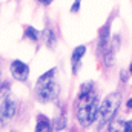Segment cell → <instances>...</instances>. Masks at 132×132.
<instances>
[{"instance_id": "52a82bcc", "label": "cell", "mask_w": 132, "mask_h": 132, "mask_svg": "<svg viewBox=\"0 0 132 132\" xmlns=\"http://www.w3.org/2000/svg\"><path fill=\"white\" fill-rule=\"evenodd\" d=\"M35 131L37 132L52 131V121H51L46 115L38 114V115H37V123H35Z\"/></svg>"}, {"instance_id": "8992f818", "label": "cell", "mask_w": 132, "mask_h": 132, "mask_svg": "<svg viewBox=\"0 0 132 132\" xmlns=\"http://www.w3.org/2000/svg\"><path fill=\"white\" fill-rule=\"evenodd\" d=\"M86 54V46L85 45H78L77 48H74L72 55H71V66H72V74L77 75L80 71V65H81V59Z\"/></svg>"}, {"instance_id": "8fae6325", "label": "cell", "mask_w": 132, "mask_h": 132, "mask_svg": "<svg viewBox=\"0 0 132 132\" xmlns=\"http://www.w3.org/2000/svg\"><path fill=\"white\" fill-rule=\"evenodd\" d=\"M55 72H57V69H55V68L49 69L48 72H45L43 75H40V78L37 80V83H42V81H46V80H49V78H54V77H55Z\"/></svg>"}, {"instance_id": "7a4b0ae2", "label": "cell", "mask_w": 132, "mask_h": 132, "mask_svg": "<svg viewBox=\"0 0 132 132\" xmlns=\"http://www.w3.org/2000/svg\"><path fill=\"white\" fill-rule=\"evenodd\" d=\"M120 104H121V94L120 92H112L103 98L98 108V118H97L98 129L108 126L115 118V115L120 109Z\"/></svg>"}, {"instance_id": "7c38bea8", "label": "cell", "mask_w": 132, "mask_h": 132, "mask_svg": "<svg viewBox=\"0 0 132 132\" xmlns=\"http://www.w3.org/2000/svg\"><path fill=\"white\" fill-rule=\"evenodd\" d=\"M80 5H81V0H75L71 6V12H78L80 11Z\"/></svg>"}, {"instance_id": "3957f363", "label": "cell", "mask_w": 132, "mask_h": 132, "mask_svg": "<svg viewBox=\"0 0 132 132\" xmlns=\"http://www.w3.org/2000/svg\"><path fill=\"white\" fill-rule=\"evenodd\" d=\"M59 94H60V88H59V85H57V81L54 78H49L46 81L37 83L35 97H37L38 101H42V103L54 101V100L59 97Z\"/></svg>"}, {"instance_id": "6da1fadb", "label": "cell", "mask_w": 132, "mask_h": 132, "mask_svg": "<svg viewBox=\"0 0 132 132\" xmlns=\"http://www.w3.org/2000/svg\"><path fill=\"white\" fill-rule=\"evenodd\" d=\"M98 108L100 98L94 83L92 81L81 83L78 95H77V104H75V117L78 123L83 128L94 125L98 118Z\"/></svg>"}, {"instance_id": "9a60e30c", "label": "cell", "mask_w": 132, "mask_h": 132, "mask_svg": "<svg viewBox=\"0 0 132 132\" xmlns=\"http://www.w3.org/2000/svg\"><path fill=\"white\" fill-rule=\"evenodd\" d=\"M126 104H128V109H132V97L126 101Z\"/></svg>"}, {"instance_id": "5bb4252c", "label": "cell", "mask_w": 132, "mask_h": 132, "mask_svg": "<svg viewBox=\"0 0 132 132\" xmlns=\"http://www.w3.org/2000/svg\"><path fill=\"white\" fill-rule=\"evenodd\" d=\"M38 3H42V5H49V3H52L54 0H37Z\"/></svg>"}, {"instance_id": "9c48e42d", "label": "cell", "mask_w": 132, "mask_h": 132, "mask_svg": "<svg viewBox=\"0 0 132 132\" xmlns=\"http://www.w3.org/2000/svg\"><path fill=\"white\" fill-rule=\"evenodd\" d=\"M25 37L35 43V42L38 40V37H40V31L35 29L34 26H25Z\"/></svg>"}, {"instance_id": "277c9868", "label": "cell", "mask_w": 132, "mask_h": 132, "mask_svg": "<svg viewBox=\"0 0 132 132\" xmlns=\"http://www.w3.org/2000/svg\"><path fill=\"white\" fill-rule=\"evenodd\" d=\"M17 114V101L5 98L0 104V126H6Z\"/></svg>"}, {"instance_id": "e0dca14e", "label": "cell", "mask_w": 132, "mask_h": 132, "mask_svg": "<svg viewBox=\"0 0 132 132\" xmlns=\"http://www.w3.org/2000/svg\"><path fill=\"white\" fill-rule=\"evenodd\" d=\"M0 85H2V68H0Z\"/></svg>"}, {"instance_id": "4fadbf2b", "label": "cell", "mask_w": 132, "mask_h": 132, "mask_svg": "<svg viewBox=\"0 0 132 132\" xmlns=\"http://www.w3.org/2000/svg\"><path fill=\"white\" fill-rule=\"evenodd\" d=\"M123 131H126V132H132V120H128L126 123H123Z\"/></svg>"}, {"instance_id": "30bf717a", "label": "cell", "mask_w": 132, "mask_h": 132, "mask_svg": "<svg viewBox=\"0 0 132 132\" xmlns=\"http://www.w3.org/2000/svg\"><path fill=\"white\" fill-rule=\"evenodd\" d=\"M66 128V118L65 117H59V118H55L54 121H52V129H55V131H63Z\"/></svg>"}, {"instance_id": "ba28073f", "label": "cell", "mask_w": 132, "mask_h": 132, "mask_svg": "<svg viewBox=\"0 0 132 132\" xmlns=\"http://www.w3.org/2000/svg\"><path fill=\"white\" fill-rule=\"evenodd\" d=\"M42 37H43L45 45H46L49 49H52V48L55 46V32H54L52 28H46V29L42 32Z\"/></svg>"}, {"instance_id": "5b68a950", "label": "cell", "mask_w": 132, "mask_h": 132, "mask_svg": "<svg viewBox=\"0 0 132 132\" xmlns=\"http://www.w3.org/2000/svg\"><path fill=\"white\" fill-rule=\"evenodd\" d=\"M9 72L17 81H26L31 69H29V65H26L22 60H12L9 65Z\"/></svg>"}, {"instance_id": "2e32d148", "label": "cell", "mask_w": 132, "mask_h": 132, "mask_svg": "<svg viewBox=\"0 0 132 132\" xmlns=\"http://www.w3.org/2000/svg\"><path fill=\"white\" fill-rule=\"evenodd\" d=\"M129 74H131V75H132V63H131V65H129Z\"/></svg>"}]
</instances>
